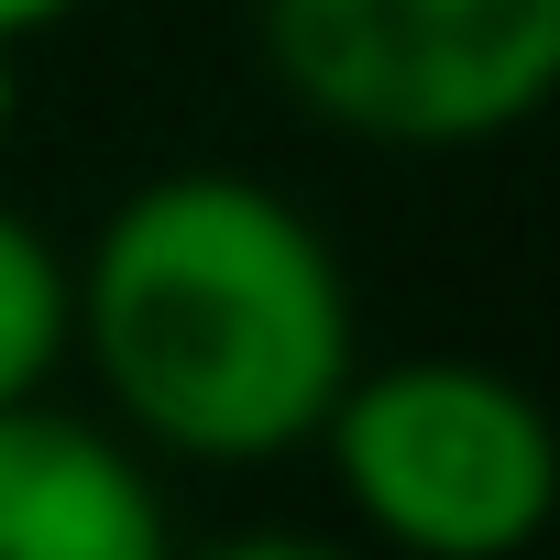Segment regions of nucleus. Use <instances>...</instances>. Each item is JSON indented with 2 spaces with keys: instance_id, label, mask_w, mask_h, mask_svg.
<instances>
[{
  "instance_id": "0eeeda50",
  "label": "nucleus",
  "mask_w": 560,
  "mask_h": 560,
  "mask_svg": "<svg viewBox=\"0 0 560 560\" xmlns=\"http://www.w3.org/2000/svg\"><path fill=\"white\" fill-rule=\"evenodd\" d=\"M89 0H0V45H45L56 23H78Z\"/></svg>"
},
{
  "instance_id": "423d86ee",
  "label": "nucleus",
  "mask_w": 560,
  "mask_h": 560,
  "mask_svg": "<svg viewBox=\"0 0 560 560\" xmlns=\"http://www.w3.org/2000/svg\"><path fill=\"white\" fill-rule=\"evenodd\" d=\"M176 560H363V549L308 538V527H242V538H209V549H176Z\"/></svg>"
},
{
  "instance_id": "20e7f679",
  "label": "nucleus",
  "mask_w": 560,
  "mask_h": 560,
  "mask_svg": "<svg viewBox=\"0 0 560 560\" xmlns=\"http://www.w3.org/2000/svg\"><path fill=\"white\" fill-rule=\"evenodd\" d=\"M0 560H176L143 440L45 396L0 407Z\"/></svg>"
},
{
  "instance_id": "f257e3e1",
  "label": "nucleus",
  "mask_w": 560,
  "mask_h": 560,
  "mask_svg": "<svg viewBox=\"0 0 560 560\" xmlns=\"http://www.w3.org/2000/svg\"><path fill=\"white\" fill-rule=\"evenodd\" d=\"M67 363L100 374L121 440L253 472L319 440L363 363L341 242L264 176L176 165L110 198L67 264Z\"/></svg>"
},
{
  "instance_id": "6e6552de",
  "label": "nucleus",
  "mask_w": 560,
  "mask_h": 560,
  "mask_svg": "<svg viewBox=\"0 0 560 560\" xmlns=\"http://www.w3.org/2000/svg\"><path fill=\"white\" fill-rule=\"evenodd\" d=\"M23 132V45H0V154H12Z\"/></svg>"
},
{
  "instance_id": "f03ea898",
  "label": "nucleus",
  "mask_w": 560,
  "mask_h": 560,
  "mask_svg": "<svg viewBox=\"0 0 560 560\" xmlns=\"http://www.w3.org/2000/svg\"><path fill=\"white\" fill-rule=\"evenodd\" d=\"M352 527L396 560H527L560 505L549 407L472 352L352 363L308 440Z\"/></svg>"
},
{
  "instance_id": "7ed1b4c3",
  "label": "nucleus",
  "mask_w": 560,
  "mask_h": 560,
  "mask_svg": "<svg viewBox=\"0 0 560 560\" xmlns=\"http://www.w3.org/2000/svg\"><path fill=\"white\" fill-rule=\"evenodd\" d=\"M253 34L308 121L385 154L505 143L560 89V0H253Z\"/></svg>"
},
{
  "instance_id": "39448f33",
  "label": "nucleus",
  "mask_w": 560,
  "mask_h": 560,
  "mask_svg": "<svg viewBox=\"0 0 560 560\" xmlns=\"http://www.w3.org/2000/svg\"><path fill=\"white\" fill-rule=\"evenodd\" d=\"M67 374V253L45 220L0 198V407H23Z\"/></svg>"
}]
</instances>
